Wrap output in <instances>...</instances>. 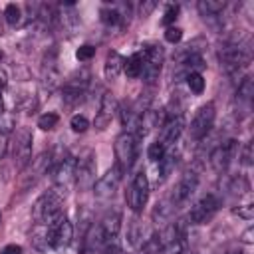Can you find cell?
Instances as JSON below:
<instances>
[{"mask_svg":"<svg viewBox=\"0 0 254 254\" xmlns=\"http://www.w3.org/2000/svg\"><path fill=\"white\" fill-rule=\"evenodd\" d=\"M62 202L64 196L58 190H48L42 196H38V200L32 206V218L36 224H54L64 212H62Z\"/></svg>","mask_w":254,"mask_h":254,"instance_id":"1","label":"cell"},{"mask_svg":"<svg viewBox=\"0 0 254 254\" xmlns=\"http://www.w3.org/2000/svg\"><path fill=\"white\" fill-rule=\"evenodd\" d=\"M113 151H115V167L119 169V173H127L133 165H135V159H137V137L129 131H123L117 139H115V145H113Z\"/></svg>","mask_w":254,"mask_h":254,"instance_id":"2","label":"cell"},{"mask_svg":"<svg viewBox=\"0 0 254 254\" xmlns=\"http://www.w3.org/2000/svg\"><path fill=\"white\" fill-rule=\"evenodd\" d=\"M10 145V157L18 169H24L32 159V133L26 127H20L14 131Z\"/></svg>","mask_w":254,"mask_h":254,"instance_id":"3","label":"cell"},{"mask_svg":"<svg viewBox=\"0 0 254 254\" xmlns=\"http://www.w3.org/2000/svg\"><path fill=\"white\" fill-rule=\"evenodd\" d=\"M54 165V155L52 151H44L40 153L36 159H30V163L22 169V175H20V183H22V189H30L42 175H46Z\"/></svg>","mask_w":254,"mask_h":254,"instance_id":"4","label":"cell"},{"mask_svg":"<svg viewBox=\"0 0 254 254\" xmlns=\"http://www.w3.org/2000/svg\"><path fill=\"white\" fill-rule=\"evenodd\" d=\"M250 48L238 46V44H226L220 52H218V60L220 65L228 71V73H236L240 67L250 64Z\"/></svg>","mask_w":254,"mask_h":254,"instance_id":"5","label":"cell"},{"mask_svg":"<svg viewBox=\"0 0 254 254\" xmlns=\"http://www.w3.org/2000/svg\"><path fill=\"white\" fill-rule=\"evenodd\" d=\"M214 117H216L214 103L208 101V103L200 105V107L194 111L192 119H190V127H189L190 137H192L194 141L204 139V137L208 135V131L212 129V125H214Z\"/></svg>","mask_w":254,"mask_h":254,"instance_id":"6","label":"cell"},{"mask_svg":"<svg viewBox=\"0 0 254 254\" xmlns=\"http://www.w3.org/2000/svg\"><path fill=\"white\" fill-rule=\"evenodd\" d=\"M73 185H75V159L64 157L54 167V190L65 196Z\"/></svg>","mask_w":254,"mask_h":254,"instance_id":"7","label":"cell"},{"mask_svg":"<svg viewBox=\"0 0 254 254\" xmlns=\"http://www.w3.org/2000/svg\"><path fill=\"white\" fill-rule=\"evenodd\" d=\"M87 85H89V73L85 69L75 71L64 83V101L67 105H77L79 101H83L87 93Z\"/></svg>","mask_w":254,"mask_h":254,"instance_id":"8","label":"cell"},{"mask_svg":"<svg viewBox=\"0 0 254 254\" xmlns=\"http://www.w3.org/2000/svg\"><path fill=\"white\" fill-rule=\"evenodd\" d=\"M218 208H220L218 196H216L214 192H208V194L200 196V198L192 204V208H190V212H189V220H190L192 224H204V222L212 220V216L218 212Z\"/></svg>","mask_w":254,"mask_h":254,"instance_id":"9","label":"cell"},{"mask_svg":"<svg viewBox=\"0 0 254 254\" xmlns=\"http://www.w3.org/2000/svg\"><path fill=\"white\" fill-rule=\"evenodd\" d=\"M127 204L133 212H141L143 206L147 204V198H149V179L143 171H139L133 181H131V187L127 190Z\"/></svg>","mask_w":254,"mask_h":254,"instance_id":"10","label":"cell"},{"mask_svg":"<svg viewBox=\"0 0 254 254\" xmlns=\"http://www.w3.org/2000/svg\"><path fill=\"white\" fill-rule=\"evenodd\" d=\"M73 238V226L71 222L62 214L54 224H48V240L50 248H64Z\"/></svg>","mask_w":254,"mask_h":254,"instance_id":"11","label":"cell"},{"mask_svg":"<svg viewBox=\"0 0 254 254\" xmlns=\"http://www.w3.org/2000/svg\"><path fill=\"white\" fill-rule=\"evenodd\" d=\"M141 54H143V73L141 75L147 81H153L159 75L161 65H163V58H165L163 48L161 46H147Z\"/></svg>","mask_w":254,"mask_h":254,"instance_id":"12","label":"cell"},{"mask_svg":"<svg viewBox=\"0 0 254 254\" xmlns=\"http://www.w3.org/2000/svg\"><path fill=\"white\" fill-rule=\"evenodd\" d=\"M119 181H121V173L117 167L109 169L105 175H101L95 183H93V192L99 200H107L115 194L117 187H119Z\"/></svg>","mask_w":254,"mask_h":254,"instance_id":"13","label":"cell"},{"mask_svg":"<svg viewBox=\"0 0 254 254\" xmlns=\"http://www.w3.org/2000/svg\"><path fill=\"white\" fill-rule=\"evenodd\" d=\"M196 187H198V177H196V173H192V171L185 173V175L179 179V183H177V187H175V190H173V194H171V202H173L175 206L185 204V202L194 194Z\"/></svg>","mask_w":254,"mask_h":254,"instance_id":"14","label":"cell"},{"mask_svg":"<svg viewBox=\"0 0 254 254\" xmlns=\"http://www.w3.org/2000/svg\"><path fill=\"white\" fill-rule=\"evenodd\" d=\"M236 151H238V145H236L234 139H228L222 145H218L210 153V165H212V169L218 171V173L226 171V167L230 165V161L236 157Z\"/></svg>","mask_w":254,"mask_h":254,"instance_id":"15","label":"cell"},{"mask_svg":"<svg viewBox=\"0 0 254 254\" xmlns=\"http://www.w3.org/2000/svg\"><path fill=\"white\" fill-rule=\"evenodd\" d=\"M95 157L91 151H87L79 161L75 159V183L79 187H89L95 183Z\"/></svg>","mask_w":254,"mask_h":254,"instance_id":"16","label":"cell"},{"mask_svg":"<svg viewBox=\"0 0 254 254\" xmlns=\"http://www.w3.org/2000/svg\"><path fill=\"white\" fill-rule=\"evenodd\" d=\"M115 111H117V101H115V97H113L111 91H105L103 97H101V103H99V111L95 113L93 125H95L97 129H105V127L111 123Z\"/></svg>","mask_w":254,"mask_h":254,"instance_id":"17","label":"cell"},{"mask_svg":"<svg viewBox=\"0 0 254 254\" xmlns=\"http://www.w3.org/2000/svg\"><path fill=\"white\" fill-rule=\"evenodd\" d=\"M183 129H185V119H183V115L167 117L165 123L161 125V139H159V141H161L165 147H169V145H173V143L181 137Z\"/></svg>","mask_w":254,"mask_h":254,"instance_id":"18","label":"cell"},{"mask_svg":"<svg viewBox=\"0 0 254 254\" xmlns=\"http://www.w3.org/2000/svg\"><path fill=\"white\" fill-rule=\"evenodd\" d=\"M97 224H99L105 240H113V238H117L119 228H121V212L119 210H107Z\"/></svg>","mask_w":254,"mask_h":254,"instance_id":"19","label":"cell"},{"mask_svg":"<svg viewBox=\"0 0 254 254\" xmlns=\"http://www.w3.org/2000/svg\"><path fill=\"white\" fill-rule=\"evenodd\" d=\"M123 64H125V58L119 52H109L107 58H105V65H103L105 77L107 79H115L123 71Z\"/></svg>","mask_w":254,"mask_h":254,"instance_id":"20","label":"cell"},{"mask_svg":"<svg viewBox=\"0 0 254 254\" xmlns=\"http://www.w3.org/2000/svg\"><path fill=\"white\" fill-rule=\"evenodd\" d=\"M123 71H125V75L131 77V79L139 77V75L143 73V54L137 52V54L129 56V58L125 60V64H123Z\"/></svg>","mask_w":254,"mask_h":254,"instance_id":"21","label":"cell"},{"mask_svg":"<svg viewBox=\"0 0 254 254\" xmlns=\"http://www.w3.org/2000/svg\"><path fill=\"white\" fill-rule=\"evenodd\" d=\"M99 18H101V22H103L105 26H109V28L121 26V22H123V16H121L119 8H117V6H111V4H107V6H103V8L99 10Z\"/></svg>","mask_w":254,"mask_h":254,"instance_id":"22","label":"cell"},{"mask_svg":"<svg viewBox=\"0 0 254 254\" xmlns=\"http://www.w3.org/2000/svg\"><path fill=\"white\" fill-rule=\"evenodd\" d=\"M226 8L224 0H200L198 2V12L206 18V16H216Z\"/></svg>","mask_w":254,"mask_h":254,"instance_id":"23","label":"cell"},{"mask_svg":"<svg viewBox=\"0 0 254 254\" xmlns=\"http://www.w3.org/2000/svg\"><path fill=\"white\" fill-rule=\"evenodd\" d=\"M252 95H254V83H252V77H242V81L238 83V89H236V99L250 105L252 101Z\"/></svg>","mask_w":254,"mask_h":254,"instance_id":"24","label":"cell"},{"mask_svg":"<svg viewBox=\"0 0 254 254\" xmlns=\"http://www.w3.org/2000/svg\"><path fill=\"white\" fill-rule=\"evenodd\" d=\"M32 242H34L36 250H46V248H50L48 224H36V228H34V232H32Z\"/></svg>","mask_w":254,"mask_h":254,"instance_id":"25","label":"cell"},{"mask_svg":"<svg viewBox=\"0 0 254 254\" xmlns=\"http://www.w3.org/2000/svg\"><path fill=\"white\" fill-rule=\"evenodd\" d=\"M175 204L171 202V198L169 200H163L161 204H157V208H155V212H153V218L157 220V222H167V220H171V216L175 214Z\"/></svg>","mask_w":254,"mask_h":254,"instance_id":"26","label":"cell"},{"mask_svg":"<svg viewBox=\"0 0 254 254\" xmlns=\"http://www.w3.org/2000/svg\"><path fill=\"white\" fill-rule=\"evenodd\" d=\"M4 20L10 24V26H18L22 22V10L18 4H6L4 8Z\"/></svg>","mask_w":254,"mask_h":254,"instance_id":"27","label":"cell"},{"mask_svg":"<svg viewBox=\"0 0 254 254\" xmlns=\"http://www.w3.org/2000/svg\"><path fill=\"white\" fill-rule=\"evenodd\" d=\"M187 85L194 95H200L204 91V77L202 73H187Z\"/></svg>","mask_w":254,"mask_h":254,"instance_id":"28","label":"cell"},{"mask_svg":"<svg viewBox=\"0 0 254 254\" xmlns=\"http://www.w3.org/2000/svg\"><path fill=\"white\" fill-rule=\"evenodd\" d=\"M58 121H60V117H58L56 113L48 111V113H42V115L38 117V127H40L42 131H52V129L58 125Z\"/></svg>","mask_w":254,"mask_h":254,"instance_id":"29","label":"cell"},{"mask_svg":"<svg viewBox=\"0 0 254 254\" xmlns=\"http://www.w3.org/2000/svg\"><path fill=\"white\" fill-rule=\"evenodd\" d=\"M165 153H167V147H165L161 141L151 143V145H149V149H147V157H149V161H151V163L161 161V159L165 157Z\"/></svg>","mask_w":254,"mask_h":254,"instance_id":"30","label":"cell"},{"mask_svg":"<svg viewBox=\"0 0 254 254\" xmlns=\"http://www.w3.org/2000/svg\"><path fill=\"white\" fill-rule=\"evenodd\" d=\"M69 127H71L75 133H83V131L89 127V121H87V117H85V115L75 113V115L69 119Z\"/></svg>","mask_w":254,"mask_h":254,"instance_id":"31","label":"cell"},{"mask_svg":"<svg viewBox=\"0 0 254 254\" xmlns=\"http://www.w3.org/2000/svg\"><path fill=\"white\" fill-rule=\"evenodd\" d=\"M93 56H95V48L89 46V44H83V46H79V48L75 50V58H77V62H89Z\"/></svg>","mask_w":254,"mask_h":254,"instance_id":"32","label":"cell"},{"mask_svg":"<svg viewBox=\"0 0 254 254\" xmlns=\"http://www.w3.org/2000/svg\"><path fill=\"white\" fill-rule=\"evenodd\" d=\"M177 16H179V6L177 4H173V6H169L167 10H165V14H163V26H173L175 24V20H177Z\"/></svg>","mask_w":254,"mask_h":254,"instance_id":"33","label":"cell"},{"mask_svg":"<svg viewBox=\"0 0 254 254\" xmlns=\"http://www.w3.org/2000/svg\"><path fill=\"white\" fill-rule=\"evenodd\" d=\"M181 38H183V30H181L179 26H169V28L165 30V40H167L169 44H179Z\"/></svg>","mask_w":254,"mask_h":254,"instance_id":"34","label":"cell"},{"mask_svg":"<svg viewBox=\"0 0 254 254\" xmlns=\"http://www.w3.org/2000/svg\"><path fill=\"white\" fill-rule=\"evenodd\" d=\"M230 190H232L234 194H244V192H248V190H250V187H248V181H246L244 177H236V179L232 181V187H230Z\"/></svg>","mask_w":254,"mask_h":254,"instance_id":"35","label":"cell"},{"mask_svg":"<svg viewBox=\"0 0 254 254\" xmlns=\"http://www.w3.org/2000/svg\"><path fill=\"white\" fill-rule=\"evenodd\" d=\"M234 214H238V216L244 218V220H252V218H254V204H252V202L240 204L238 208H234Z\"/></svg>","mask_w":254,"mask_h":254,"instance_id":"36","label":"cell"},{"mask_svg":"<svg viewBox=\"0 0 254 254\" xmlns=\"http://www.w3.org/2000/svg\"><path fill=\"white\" fill-rule=\"evenodd\" d=\"M14 127H16V125H14V117L2 113V115H0V133H2V135H8V133L14 131Z\"/></svg>","mask_w":254,"mask_h":254,"instance_id":"37","label":"cell"},{"mask_svg":"<svg viewBox=\"0 0 254 254\" xmlns=\"http://www.w3.org/2000/svg\"><path fill=\"white\" fill-rule=\"evenodd\" d=\"M240 161H242V165H246V167L252 165V143H246V145L242 147V151H240Z\"/></svg>","mask_w":254,"mask_h":254,"instance_id":"38","label":"cell"},{"mask_svg":"<svg viewBox=\"0 0 254 254\" xmlns=\"http://www.w3.org/2000/svg\"><path fill=\"white\" fill-rule=\"evenodd\" d=\"M240 238H242V242H244V244H252V242H254V228H252V226H250V228H246V230L242 232V236H240Z\"/></svg>","mask_w":254,"mask_h":254,"instance_id":"39","label":"cell"},{"mask_svg":"<svg viewBox=\"0 0 254 254\" xmlns=\"http://www.w3.org/2000/svg\"><path fill=\"white\" fill-rule=\"evenodd\" d=\"M2 254H22V248L18 244H8V246H4Z\"/></svg>","mask_w":254,"mask_h":254,"instance_id":"40","label":"cell"},{"mask_svg":"<svg viewBox=\"0 0 254 254\" xmlns=\"http://www.w3.org/2000/svg\"><path fill=\"white\" fill-rule=\"evenodd\" d=\"M6 149H8V137L0 133V159L4 157V153H6Z\"/></svg>","mask_w":254,"mask_h":254,"instance_id":"41","label":"cell"},{"mask_svg":"<svg viewBox=\"0 0 254 254\" xmlns=\"http://www.w3.org/2000/svg\"><path fill=\"white\" fill-rule=\"evenodd\" d=\"M8 85V73H6V69L0 65V89H4Z\"/></svg>","mask_w":254,"mask_h":254,"instance_id":"42","label":"cell"},{"mask_svg":"<svg viewBox=\"0 0 254 254\" xmlns=\"http://www.w3.org/2000/svg\"><path fill=\"white\" fill-rule=\"evenodd\" d=\"M226 254H242V250H238V248H232V250H228Z\"/></svg>","mask_w":254,"mask_h":254,"instance_id":"43","label":"cell"},{"mask_svg":"<svg viewBox=\"0 0 254 254\" xmlns=\"http://www.w3.org/2000/svg\"><path fill=\"white\" fill-rule=\"evenodd\" d=\"M4 113V99H2V95H0V115Z\"/></svg>","mask_w":254,"mask_h":254,"instance_id":"44","label":"cell"},{"mask_svg":"<svg viewBox=\"0 0 254 254\" xmlns=\"http://www.w3.org/2000/svg\"><path fill=\"white\" fill-rule=\"evenodd\" d=\"M0 34H2V24H0Z\"/></svg>","mask_w":254,"mask_h":254,"instance_id":"45","label":"cell"},{"mask_svg":"<svg viewBox=\"0 0 254 254\" xmlns=\"http://www.w3.org/2000/svg\"><path fill=\"white\" fill-rule=\"evenodd\" d=\"M0 220H2V212H0Z\"/></svg>","mask_w":254,"mask_h":254,"instance_id":"46","label":"cell"}]
</instances>
